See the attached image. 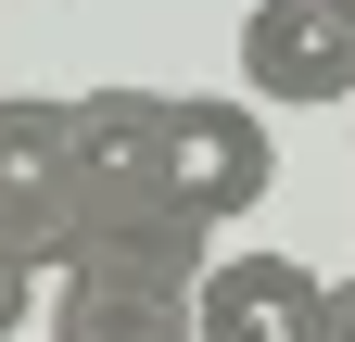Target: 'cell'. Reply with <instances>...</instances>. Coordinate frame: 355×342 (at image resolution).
<instances>
[{"label": "cell", "mask_w": 355, "mask_h": 342, "mask_svg": "<svg viewBox=\"0 0 355 342\" xmlns=\"http://www.w3.org/2000/svg\"><path fill=\"white\" fill-rule=\"evenodd\" d=\"M203 267H216L203 228L127 216V228H89L64 267L38 279V317H51V342H191Z\"/></svg>", "instance_id": "6da1fadb"}, {"label": "cell", "mask_w": 355, "mask_h": 342, "mask_svg": "<svg viewBox=\"0 0 355 342\" xmlns=\"http://www.w3.org/2000/svg\"><path fill=\"white\" fill-rule=\"evenodd\" d=\"M266 178H279V140H266V114L254 102H229V89H165V114H153V203L178 228H241L254 203H266Z\"/></svg>", "instance_id": "7a4b0ae2"}, {"label": "cell", "mask_w": 355, "mask_h": 342, "mask_svg": "<svg viewBox=\"0 0 355 342\" xmlns=\"http://www.w3.org/2000/svg\"><path fill=\"white\" fill-rule=\"evenodd\" d=\"M76 127H64V89H0V253L51 279L76 253Z\"/></svg>", "instance_id": "3957f363"}, {"label": "cell", "mask_w": 355, "mask_h": 342, "mask_svg": "<svg viewBox=\"0 0 355 342\" xmlns=\"http://www.w3.org/2000/svg\"><path fill=\"white\" fill-rule=\"evenodd\" d=\"M318 342H355V279H330V317H318Z\"/></svg>", "instance_id": "52a82bcc"}, {"label": "cell", "mask_w": 355, "mask_h": 342, "mask_svg": "<svg viewBox=\"0 0 355 342\" xmlns=\"http://www.w3.org/2000/svg\"><path fill=\"white\" fill-rule=\"evenodd\" d=\"M241 89L254 102H355V26L330 0H254L241 13Z\"/></svg>", "instance_id": "5b68a950"}, {"label": "cell", "mask_w": 355, "mask_h": 342, "mask_svg": "<svg viewBox=\"0 0 355 342\" xmlns=\"http://www.w3.org/2000/svg\"><path fill=\"white\" fill-rule=\"evenodd\" d=\"M330 279L304 253H216L191 291V342H318Z\"/></svg>", "instance_id": "277c9868"}, {"label": "cell", "mask_w": 355, "mask_h": 342, "mask_svg": "<svg viewBox=\"0 0 355 342\" xmlns=\"http://www.w3.org/2000/svg\"><path fill=\"white\" fill-rule=\"evenodd\" d=\"M330 13H343V26H355V0H330Z\"/></svg>", "instance_id": "ba28073f"}, {"label": "cell", "mask_w": 355, "mask_h": 342, "mask_svg": "<svg viewBox=\"0 0 355 342\" xmlns=\"http://www.w3.org/2000/svg\"><path fill=\"white\" fill-rule=\"evenodd\" d=\"M26 317H38V267H13V253H0V342H13Z\"/></svg>", "instance_id": "8992f818"}]
</instances>
